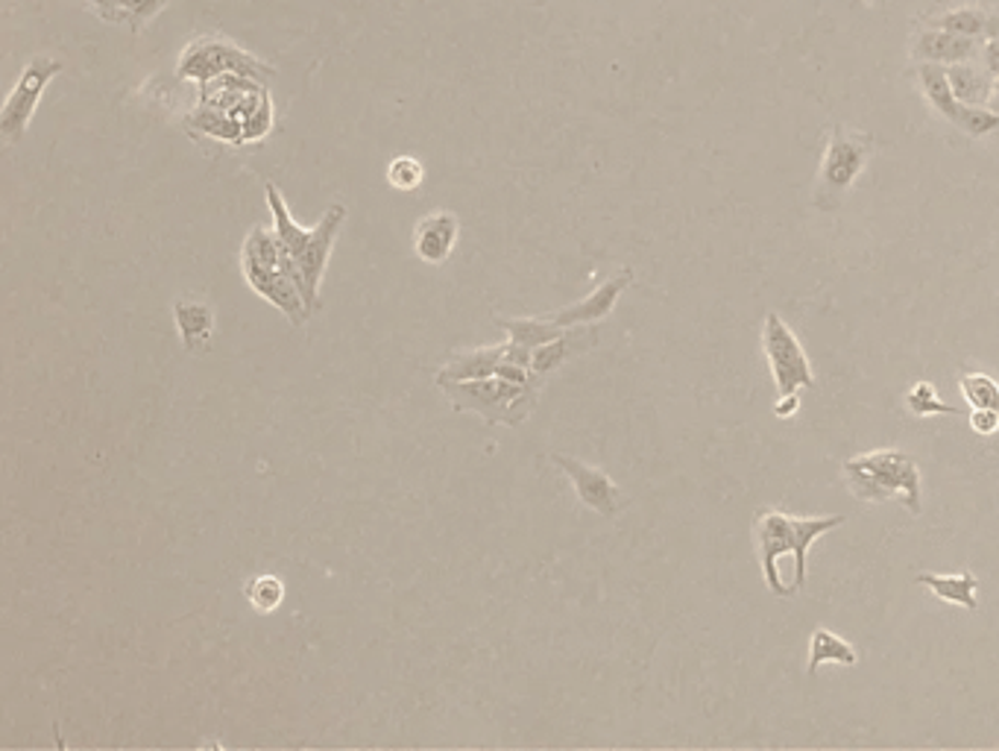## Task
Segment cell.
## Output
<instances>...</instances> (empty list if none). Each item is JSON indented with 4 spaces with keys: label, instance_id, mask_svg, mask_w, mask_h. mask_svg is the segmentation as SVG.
I'll return each mask as SVG.
<instances>
[{
    "label": "cell",
    "instance_id": "obj_2",
    "mask_svg": "<svg viewBox=\"0 0 999 751\" xmlns=\"http://www.w3.org/2000/svg\"><path fill=\"white\" fill-rule=\"evenodd\" d=\"M841 523L845 516H789L783 511H759V564L774 596H792L806 584V555L812 544Z\"/></svg>",
    "mask_w": 999,
    "mask_h": 751
},
{
    "label": "cell",
    "instance_id": "obj_3",
    "mask_svg": "<svg viewBox=\"0 0 999 751\" xmlns=\"http://www.w3.org/2000/svg\"><path fill=\"white\" fill-rule=\"evenodd\" d=\"M847 488L862 502H888L903 499L911 514H920V470L915 458L900 450H876L845 462Z\"/></svg>",
    "mask_w": 999,
    "mask_h": 751
},
{
    "label": "cell",
    "instance_id": "obj_20",
    "mask_svg": "<svg viewBox=\"0 0 999 751\" xmlns=\"http://www.w3.org/2000/svg\"><path fill=\"white\" fill-rule=\"evenodd\" d=\"M918 584L929 588L941 602L950 605H962L964 611H979V599L976 588L979 579L973 572H955V576H935V572H920Z\"/></svg>",
    "mask_w": 999,
    "mask_h": 751
},
{
    "label": "cell",
    "instance_id": "obj_21",
    "mask_svg": "<svg viewBox=\"0 0 999 751\" xmlns=\"http://www.w3.org/2000/svg\"><path fill=\"white\" fill-rule=\"evenodd\" d=\"M824 663L856 667L859 663V652H856L850 642L841 640L838 634L829 631V628H815L809 642V675H818Z\"/></svg>",
    "mask_w": 999,
    "mask_h": 751
},
{
    "label": "cell",
    "instance_id": "obj_5",
    "mask_svg": "<svg viewBox=\"0 0 999 751\" xmlns=\"http://www.w3.org/2000/svg\"><path fill=\"white\" fill-rule=\"evenodd\" d=\"M241 273L246 285L259 297H264L267 303L279 308L282 315H288L294 327H302L308 317H311V308L306 306L299 288L290 282L288 273L279 268V238H276V229H250V236H246V241L241 247Z\"/></svg>",
    "mask_w": 999,
    "mask_h": 751
},
{
    "label": "cell",
    "instance_id": "obj_29",
    "mask_svg": "<svg viewBox=\"0 0 999 751\" xmlns=\"http://www.w3.org/2000/svg\"><path fill=\"white\" fill-rule=\"evenodd\" d=\"M981 62L988 68L990 77H999V38L990 36L988 45L981 47Z\"/></svg>",
    "mask_w": 999,
    "mask_h": 751
},
{
    "label": "cell",
    "instance_id": "obj_30",
    "mask_svg": "<svg viewBox=\"0 0 999 751\" xmlns=\"http://www.w3.org/2000/svg\"><path fill=\"white\" fill-rule=\"evenodd\" d=\"M797 408H801L797 394H785V397H780V402L774 406V414L780 417V420H789V417L797 414Z\"/></svg>",
    "mask_w": 999,
    "mask_h": 751
},
{
    "label": "cell",
    "instance_id": "obj_12",
    "mask_svg": "<svg viewBox=\"0 0 999 751\" xmlns=\"http://www.w3.org/2000/svg\"><path fill=\"white\" fill-rule=\"evenodd\" d=\"M631 282H633V273L624 268L619 276H612V280L601 282V285H598L589 297L577 299L575 306L563 308V311H558V315H549L546 320H549L551 327L563 329V332L572 327L598 323V320H604V317L610 315L612 308H616V303H619V297L624 294V291H628Z\"/></svg>",
    "mask_w": 999,
    "mask_h": 751
},
{
    "label": "cell",
    "instance_id": "obj_14",
    "mask_svg": "<svg viewBox=\"0 0 999 751\" xmlns=\"http://www.w3.org/2000/svg\"><path fill=\"white\" fill-rule=\"evenodd\" d=\"M595 344H598V332L593 329V323L566 329L560 338H554L549 344H542L533 350L531 371L537 373V376H549V373H554L566 362L577 359L581 353L593 350Z\"/></svg>",
    "mask_w": 999,
    "mask_h": 751
},
{
    "label": "cell",
    "instance_id": "obj_4",
    "mask_svg": "<svg viewBox=\"0 0 999 751\" xmlns=\"http://www.w3.org/2000/svg\"><path fill=\"white\" fill-rule=\"evenodd\" d=\"M199 103L229 121L241 145L262 141L273 129L271 94L264 89V80L255 77L223 73L215 80L199 82Z\"/></svg>",
    "mask_w": 999,
    "mask_h": 751
},
{
    "label": "cell",
    "instance_id": "obj_26",
    "mask_svg": "<svg viewBox=\"0 0 999 751\" xmlns=\"http://www.w3.org/2000/svg\"><path fill=\"white\" fill-rule=\"evenodd\" d=\"M425 180V168L414 156H397L388 164V182L399 191H416Z\"/></svg>",
    "mask_w": 999,
    "mask_h": 751
},
{
    "label": "cell",
    "instance_id": "obj_15",
    "mask_svg": "<svg viewBox=\"0 0 999 751\" xmlns=\"http://www.w3.org/2000/svg\"><path fill=\"white\" fill-rule=\"evenodd\" d=\"M976 54H979L976 38L955 36V33H946V30L941 27H929L927 33H920V36L915 38V56H918L920 62H973Z\"/></svg>",
    "mask_w": 999,
    "mask_h": 751
},
{
    "label": "cell",
    "instance_id": "obj_10",
    "mask_svg": "<svg viewBox=\"0 0 999 751\" xmlns=\"http://www.w3.org/2000/svg\"><path fill=\"white\" fill-rule=\"evenodd\" d=\"M551 462L566 473L569 481L575 485L577 499H581L586 508H593V511H598V514L607 516V520H612V516L619 514V508L624 505V497H621V488L607 476V473L595 470V467L577 462L572 455L554 453L551 455Z\"/></svg>",
    "mask_w": 999,
    "mask_h": 751
},
{
    "label": "cell",
    "instance_id": "obj_9",
    "mask_svg": "<svg viewBox=\"0 0 999 751\" xmlns=\"http://www.w3.org/2000/svg\"><path fill=\"white\" fill-rule=\"evenodd\" d=\"M59 71H62V62L54 56H36L21 71L19 82L12 86L10 98H7L3 112H0V136L7 138L10 145H15L27 133L30 118L36 115V106L42 103V94Z\"/></svg>",
    "mask_w": 999,
    "mask_h": 751
},
{
    "label": "cell",
    "instance_id": "obj_13",
    "mask_svg": "<svg viewBox=\"0 0 999 751\" xmlns=\"http://www.w3.org/2000/svg\"><path fill=\"white\" fill-rule=\"evenodd\" d=\"M458 218L451 212H446V208H437L432 215H425L423 220H416L414 250L423 262L443 264L451 255L455 244H458Z\"/></svg>",
    "mask_w": 999,
    "mask_h": 751
},
{
    "label": "cell",
    "instance_id": "obj_17",
    "mask_svg": "<svg viewBox=\"0 0 999 751\" xmlns=\"http://www.w3.org/2000/svg\"><path fill=\"white\" fill-rule=\"evenodd\" d=\"M173 320H176L185 350L203 353L211 341V332H215V311L199 299H176L173 303Z\"/></svg>",
    "mask_w": 999,
    "mask_h": 751
},
{
    "label": "cell",
    "instance_id": "obj_27",
    "mask_svg": "<svg viewBox=\"0 0 999 751\" xmlns=\"http://www.w3.org/2000/svg\"><path fill=\"white\" fill-rule=\"evenodd\" d=\"M967 420H971V429L976 435L988 437L999 432V411H994V408H973Z\"/></svg>",
    "mask_w": 999,
    "mask_h": 751
},
{
    "label": "cell",
    "instance_id": "obj_19",
    "mask_svg": "<svg viewBox=\"0 0 999 751\" xmlns=\"http://www.w3.org/2000/svg\"><path fill=\"white\" fill-rule=\"evenodd\" d=\"M946 77H950V86H953L955 98L962 100V103L988 110L990 94H994V80H997V77H990L985 65H981V68H976L973 62L946 65Z\"/></svg>",
    "mask_w": 999,
    "mask_h": 751
},
{
    "label": "cell",
    "instance_id": "obj_23",
    "mask_svg": "<svg viewBox=\"0 0 999 751\" xmlns=\"http://www.w3.org/2000/svg\"><path fill=\"white\" fill-rule=\"evenodd\" d=\"M906 408H909L915 417H935V414H950L958 417L962 414V408L946 406L938 399V390L932 382H915L906 394Z\"/></svg>",
    "mask_w": 999,
    "mask_h": 751
},
{
    "label": "cell",
    "instance_id": "obj_1",
    "mask_svg": "<svg viewBox=\"0 0 999 751\" xmlns=\"http://www.w3.org/2000/svg\"><path fill=\"white\" fill-rule=\"evenodd\" d=\"M264 189H267V206L273 212V229L279 238V268L297 285L306 306L317 311L329 255H332L334 241L341 236V227L346 224V206L334 203V206L325 208V215L317 220L314 227L302 229L297 220L290 218L282 191L273 182H267Z\"/></svg>",
    "mask_w": 999,
    "mask_h": 751
},
{
    "label": "cell",
    "instance_id": "obj_8",
    "mask_svg": "<svg viewBox=\"0 0 999 751\" xmlns=\"http://www.w3.org/2000/svg\"><path fill=\"white\" fill-rule=\"evenodd\" d=\"M762 350H766L768 367L774 376L777 394H797L801 388H812V364L803 353L801 341L794 338L783 317L777 311H768L766 323H762Z\"/></svg>",
    "mask_w": 999,
    "mask_h": 751
},
{
    "label": "cell",
    "instance_id": "obj_24",
    "mask_svg": "<svg viewBox=\"0 0 999 751\" xmlns=\"http://www.w3.org/2000/svg\"><path fill=\"white\" fill-rule=\"evenodd\" d=\"M962 397L971 402V408H994L999 411V385L985 373H964L958 379Z\"/></svg>",
    "mask_w": 999,
    "mask_h": 751
},
{
    "label": "cell",
    "instance_id": "obj_16",
    "mask_svg": "<svg viewBox=\"0 0 999 751\" xmlns=\"http://www.w3.org/2000/svg\"><path fill=\"white\" fill-rule=\"evenodd\" d=\"M505 355L507 341L495 346H478V350H469V353H455L449 359V364L437 373V385H443V382H467L495 376V371L505 364Z\"/></svg>",
    "mask_w": 999,
    "mask_h": 751
},
{
    "label": "cell",
    "instance_id": "obj_28",
    "mask_svg": "<svg viewBox=\"0 0 999 751\" xmlns=\"http://www.w3.org/2000/svg\"><path fill=\"white\" fill-rule=\"evenodd\" d=\"M91 10L97 12L103 21H112V24H127L124 19V10H120V0H85Z\"/></svg>",
    "mask_w": 999,
    "mask_h": 751
},
{
    "label": "cell",
    "instance_id": "obj_32",
    "mask_svg": "<svg viewBox=\"0 0 999 751\" xmlns=\"http://www.w3.org/2000/svg\"><path fill=\"white\" fill-rule=\"evenodd\" d=\"M988 30H994V33H990V36H997V38H999V27H997V24H988Z\"/></svg>",
    "mask_w": 999,
    "mask_h": 751
},
{
    "label": "cell",
    "instance_id": "obj_6",
    "mask_svg": "<svg viewBox=\"0 0 999 751\" xmlns=\"http://www.w3.org/2000/svg\"><path fill=\"white\" fill-rule=\"evenodd\" d=\"M440 388L446 390L451 408L458 411H475L486 423L523 425L540 402L542 382L519 385L502 376H484V379L443 382Z\"/></svg>",
    "mask_w": 999,
    "mask_h": 751
},
{
    "label": "cell",
    "instance_id": "obj_31",
    "mask_svg": "<svg viewBox=\"0 0 999 751\" xmlns=\"http://www.w3.org/2000/svg\"><path fill=\"white\" fill-rule=\"evenodd\" d=\"M988 110H990V112H997V115H999V77H997V80H994V94H990Z\"/></svg>",
    "mask_w": 999,
    "mask_h": 751
},
{
    "label": "cell",
    "instance_id": "obj_11",
    "mask_svg": "<svg viewBox=\"0 0 999 751\" xmlns=\"http://www.w3.org/2000/svg\"><path fill=\"white\" fill-rule=\"evenodd\" d=\"M871 145L859 136L836 133L829 138L827 153L820 162V185L827 191H847L859 180L864 162H868Z\"/></svg>",
    "mask_w": 999,
    "mask_h": 751
},
{
    "label": "cell",
    "instance_id": "obj_18",
    "mask_svg": "<svg viewBox=\"0 0 999 751\" xmlns=\"http://www.w3.org/2000/svg\"><path fill=\"white\" fill-rule=\"evenodd\" d=\"M920 86H923V94L932 103V110L941 115L944 121H950L953 127H958V121L964 115L962 100L955 98L953 86H950V77H946V65H935V62H920L918 68Z\"/></svg>",
    "mask_w": 999,
    "mask_h": 751
},
{
    "label": "cell",
    "instance_id": "obj_22",
    "mask_svg": "<svg viewBox=\"0 0 999 751\" xmlns=\"http://www.w3.org/2000/svg\"><path fill=\"white\" fill-rule=\"evenodd\" d=\"M990 19L981 10H973V7H958L953 12H944L941 19L932 21V27H941L946 33H955V36H967V38H979L988 33Z\"/></svg>",
    "mask_w": 999,
    "mask_h": 751
},
{
    "label": "cell",
    "instance_id": "obj_7",
    "mask_svg": "<svg viewBox=\"0 0 999 751\" xmlns=\"http://www.w3.org/2000/svg\"><path fill=\"white\" fill-rule=\"evenodd\" d=\"M223 73H243V77H255V80H271L273 68L223 36L194 38L176 59V77L180 80L208 82L215 77H223Z\"/></svg>",
    "mask_w": 999,
    "mask_h": 751
},
{
    "label": "cell",
    "instance_id": "obj_25",
    "mask_svg": "<svg viewBox=\"0 0 999 751\" xmlns=\"http://www.w3.org/2000/svg\"><path fill=\"white\" fill-rule=\"evenodd\" d=\"M243 590H246V599L253 602V607H259L262 614L276 611L285 599V584L276 576H255V579L246 581Z\"/></svg>",
    "mask_w": 999,
    "mask_h": 751
}]
</instances>
